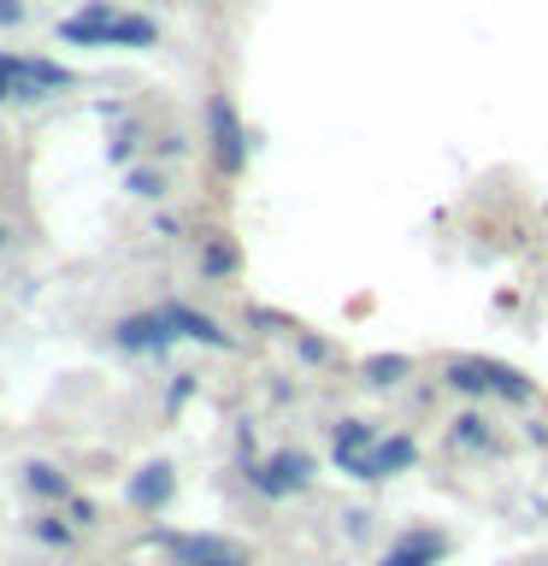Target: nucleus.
Segmentation results:
<instances>
[{"mask_svg": "<svg viewBox=\"0 0 548 566\" xmlns=\"http://www.w3.org/2000/svg\"><path fill=\"white\" fill-rule=\"evenodd\" d=\"M442 384L460 389V396H477V401H507V407H530L537 401V384L525 378L519 366L507 360H489V354H454L449 366H442Z\"/></svg>", "mask_w": 548, "mask_h": 566, "instance_id": "nucleus-1", "label": "nucleus"}, {"mask_svg": "<svg viewBox=\"0 0 548 566\" xmlns=\"http://www.w3.org/2000/svg\"><path fill=\"white\" fill-rule=\"evenodd\" d=\"M30 537L42 543V548H71V543L83 537V531L65 520V507H35V520H30Z\"/></svg>", "mask_w": 548, "mask_h": 566, "instance_id": "nucleus-15", "label": "nucleus"}, {"mask_svg": "<svg viewBox=\"0 0 548 566\" xmlns=\"http://www.w3.org/2000/svg\"><path fill=\"white\" fill-rule=\"evenodd\" d=\"M171 495H177V467L171 460H141V467L124 478V502H130L136 513H166L171 507Z\"/></svg>", "mask_w": 548, "mask_h": 566, "instance_id": "nucleus-5", "label": "nucleus"}, {"mask_svg": "<svg viewBox=\"0 0 548 566\" xmlns=\"http://www.w3.org/2000/svg\"><path fill=\"white\" fill-rule=\"evenodd\" d=\"M124 189H130L136 201H159V195H166V171L159 166H124Z\"/></svg>", "mask_w": 548, "mask_h": 566, "instance_id": "nucleus-19", "label": "nucleus"}, {"mask_svg": "<svg viewBox=\"0 0 548 566\" xmlns=\"http://www.w3.org/2000/svg\"><path fill=\"white\" fill-rule=\"evenodd\" d=\"M183 148H189L183 136H159V159H183Z\"/></svg>", "mask_w": 548, "mask_h": 566, "instance_id": "nucleus-25", "label": "nucleus"}, {"mask_svg": "<svg viewBox=\"0 0 548 566\" xmlns=\"http://www.w3.org/2000/svg\"><path fill=\"white\" fill-rule=\"evenodd\" d=\"M24 490H30L42 507H65L71 495H77V490H71V478L53 467V460H30V467H24Z\"/></svg>", "mask_w": 548, "mask_h": 566, "instance_id": "nucleus-14", "label": "nucleus"}, {"mask_svg": "<svg viewBox=\"0 0 548 566\" xmlns=\"http://www.w3.org/2000/svg\"><path fill=\"white\" fill-rule=\"evenodd\" d=\"M194 389H201V378H194V371H171V384H166V413H183V407L194 401Z\"/></svg>", "mask_w": 548, "mask_h": 566, "instance_id": "nucleus-21", "label": "nucleus"}, {"mask_svg": "<svg viewBox=\"0 0 548 566\" xmlns=\"http://www.w3.org/2000/svg\"><path fill=\"white\" fill-rule=\"evenodd\" d=\"M77 83L60 60H18L12 65V95L18 101H53V95H65V88Z\"/></svg>", "mask_w": 548, "mask_h": 566, "instance_id": "nucleus-10", "label": "nucleus"}, {"mask_svg": "<svg viewBox=\"0 0 548 566\" xmlns=\"http://www.w3.org/2000/svg\"><path fill=\"white\" fill-rule=\"evenodd\" d=\"M113 30H118V7L113 0H83L71 18H60V42L65 48H113Z\"/></svg>", "mask_w": 548, "mask_h": 566, "instance_id": "nucleus-6", "label": "nucleus"}, {"mask_svg": "<svg viewBox=\"0 0 548 566\" xmlns=\"http://www.w3.org/2000/svg\"><path fill=\"white\" fill-rule=\"evenodd\" d=\"M295 354H301L307 366H330V360H336V348L325 343V336H313V331H295Z\"/></svg>", "mask_w": 548, "mask_h": 566, "instance_id": "nucleus-22", "label": "nucleus"}, {"mask_svg": "<svg viewBox=\"0 0 548 566\" xmlns=\"http://www.w3.org/2000/svg\"><path fill=\"white\" fill-rule=\"evenodd\" d=\"M371 442H378V424L371 419H336L330 424V460L342 472H354V460L371 454Z\"/></svg>", "mask_w": 548, "mask_h": 566, "instance_id": "nucleus-12", "label": "nucleus"}, {"mask_svg": "<svg viewBox=\"0 0 548 566\" xmlns=\"http://www.w3.org/2000/svg\"><path fill=\"white\" fill-rule=\"evenodd\" d=\"M7 101H18V95H12V71H0V106Z\"/></svg>", "mask_w": 548, "mask_h": 566, "instance_id": "nucleus-27", "label": "nucleus"}, {"mask_svg": "<svg viewBox=\"0 0 548 566\" xmlns=\"http://www.w3.org/2000/svg\"><path fill=\"white\" fill-rule=\"evenodd\" d=\"M166 318H171V331H177V343H201V348H236V336H230L212 313L201 307H189V301H166Z\"/></svg>", "mask_w": 548, "mask_h": 566, "instance_id": "nucleus-11", "label": "nucleus"}, {"mask_svg": "<svg viewBox=\"0 0 548 566\" xmlns=\"http://www.w3.org/2000/svg\"><path fill=\"white\" fill-rule=\"evenodd\" d=\"M136 148H141V124L130 118V124H118V130H113V142H106V159H113V166H130Z\"/></svg>", "mask_w": 548, "mask_h": 566, "instance_id": "nucleus-20", "label": "nucleus"}, {"mask_svg": "<svg viewBox=\"0 0 548 566\" xmlns=\"http://www.w3.org/2000/svg\"><path fill=\"white\" fill-rule=\"evenodd\" d=\"M65 520L77 525V531H95V525H101V507H95V495H71V502H65Z\"/></svg>", "mask_w": 548, "mask_h": 566, "instance_id": "nucleus-23", "label": "nucleus"}, {"mask_svg": "<svg viewBox=\"0 0 548 566\" xmlns=\"http://www.w3.org/2000/svg\"><path fill=\"white\" fill-rule=\"evenodd\" d=\"M360 371H366V384H371V389H396L407 371H413V360H407V354H371Z\"/></svg>", "mask_w": 548, "mask_h": 566, "instance_id": "nucleus-18", "label": "nucleus"}, {"mask_svg": "<svg viewBox=\"0 0 548 566\" xmlns=\"http://www.w3.org/2000/svg\"><path fill=\"white\" fill-rule=\"evenodd\" d=\"M154 237H183V224H177L171 212H159V219H154Z\"/></svg>", "mask_w": 548, "mask_h": 566, "instance_id": "nucleus-26", "label": "nucleus"}, {"mask_svg": "<svg viewBox=\"0 0 548 566\" xmlns=\"http://www.w3.org/2000/svg\"><path fill=\"white\" fill-rule=\"evenodd\" d=\"M113 343L124 354H166L177 343V331H171L166 307H148V313H124L118 325H113Z\"/></svg>", "mask_w": 548, "mask_h": 566, "instance_id": "nucleus-8", "label": "nucleus"}, {"mask_svg": "<svg viewBox=\"0 0 548 566\" xmlns=\"http://www.w3.org/2000/svg\"><path fill=\"white\" fill-rule=\"evenodd\" d=\"M207 154H212V166H219L224 177L247 171V124H242L236 101H230L224 88L207 95Z\"/></svg>", "mask_w": 548, "mask_h": 566, "instance_id": "nucleus-3", "label": "nucleus"}, {"mask_svg": "<svg viewBox=\"0 0 548 566\" xmlns=\"http://www.w3.org/2000/svg\"><path fill=\"white\" fill-rule=\"evenodd\" d=\"M24 18H30V7H24V0H0V30H18Z\"/></svg>", "mask_w": 548, "mask_h": 566, "instance_id": "nucleus-24", "label": "nucleus"}, {"mask_svg": "<svg viewBox=\"0 0 548 566\" xmlns=\"http://www.w3.org/2000/svg\"><path fill=\"white\" fill-rule=\"evenodd\" d=\"M449 442H454V449H472V454H477V449H489V442H495V424L472 407V413H460V419H454Z\"/></svg>", "mask_w": 548, "mask_h": 566, "instance_id": "nucleus-17", "label": "nucleus"}, {"mask_svg": "<svg viewBox=\"0 0 548 566\" xmlns=\"http://www.w3.org/2000/svg\"><path fill=\"white\" fill-rule=\"evenodd\" d=\"M442 555H449V531H436V525H407L401 537H389V548H383L378 566H436Z\"/></svg>", "mask_w": 548, "mask_h": 566, "instance_id": "nucleus-9", "label": "nucleus"}, {"mask_svg": "<svg viewBox=\"0 0 548 566\" xmlns=\"http://www.w3.org/2000/svg\"><path fill=\"white\" fill-rule=\"evenodd\" d=\"M242 478H247V490H254V495H265V502H289V495H307L313 490L318 460L307 449H277V454L254 460Z\"/></svg>", "mask_w": 548, "mask_h": 566, "instance_id": "nucleus-2", "label": "nucleus"}, {"mask_svg": "<svg viewBox=\"0 0 548 566\" xmlns=\"http://www.w3.org/2000/svg\"><path fill=\"white\" fill-rule=\"evenodd\" d=\"M154 543L177 566H254V548L236 537H219V531H154Z\"/></svg>", "mask_w": 548, "mask_h": 566, "instance_id": "nucleus-4", "label": "nucleus"}, {"mask_svg": "<svg viewBox=\"0 0 548 566\" xmlns=\"http://www.w3.org/2000/svg\"><path fill=\"white\" fill-rule=\"evenodd\" d=\"M236 272H242V248H236V237H224V230L201 237V277H207V283H230Z\"/></svg>", "mask_w": 548, "mask_h": 566, "instance_id": "nucleus-13", "label": "nucleus"}, {"mask_svg": "<svg viewBox=\"0 0 548 566\" xmlns=\"http://www.w3.org/2000/svg\"><path fill=\"white\" fill-rule=\"evenodd\" d=\"M413 467H419V442L407 437V431H396V437L371 442V454L354 460L348 478H360V484H383V478H401V472H413Z\"/></svg>", "mask_w": 548, "mask_h": 566, "instance_id": "nucleus-7", "label": "nucleus"}, {"mask_svg": "<svg viewBox=\"0 0 548 566\" xmlns=\"http://www.w3.org/2000/svg\"><path fill=\"white\" fill-rule=\"evenodd\" d=\"M159 42V24L148 12H118V30H113V48H130V53H141V48H154Z\"/></svg>", "mask_w": 548, "mask_h": 566, "instance_id": "nucleus-16", "label": "nucleus"}, {"mask_svg": "<svg viewBox=\"0 0 548 566\" xmlns=\"http://www.w3.org/2000/svg\"><path fill=\"white\" fill-rule=\"evenodd\" d=\"M7 248H12V230H7V219H0V254H7Z\"/></svg>", "mask_w": 548, "mask_h": 566, "instance_id": "nucleus-28", "label": "nucleus"}]
</instances>
